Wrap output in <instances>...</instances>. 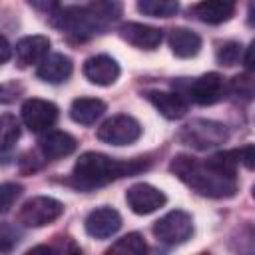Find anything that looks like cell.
<instances>
[{
  "label": "cell",
  "instance_id": "obj_26",
  "mask_svg": "<svg viewBox=\"0 0 255 255\" xmlns=\"http://www.w3.org/2000/svg\"><path fill=\"white\" fill-rule=\"evenodd\" d=\"M20 195H22V185L12 183V181L2 183L0 185V215L8 213L14 207V203L18 201Z\"/></svg>",
  "mask_w": 255,
  "mask_h": 255
},
{
  "label": "cell",
  "instance_id": "obj_6",
  "mask_svg": "<svg viewBox=\"0 0 255 255\" xmlns=\"http://www.w3.org/2000/svg\"><path fill=\"white\" fill-rule=\"evenodd\" d=\"M153 235L165 245L185 243L193 235V219L181 209H173L153 223Z\"/></svg>",
  "mask_w": 255,
  "mask_h": 255
},
{
  "label": "cell",
  "instance_id": "obj_30",
  "mask_svg": "<svg viewBox=\"0 0 255 255\" xmlns=\"http://www.w3.org/2000/svg\"><path fill=\"white\" fill-rule=\"evenodd\" d=\"M26 2L40 12H54L60 4V0H26Z\"/></svg>",
  "mask_w": 255,
  "mask_h": 255
},
{
  "label": "cell",
  "instance_id": "obj_15",
  "mask_svg": "<svg viewBox=\"0 0 255 255\" xmlns=\"http://www.w3.org/2000/svg\"><path fill=\"white\" fill-rule=\"evenodd\" d=\"M78 141L68 133L60 129H48L40 137V151L46 159H60L76 151Z\"/></svg>",
  "mask_w": 255,
  "mask_h": 255
},
{
  "label": "cell",
  "instance_id": "obj_22",
  "mask_svg": "<svg viewBox=\"0 0 255 255\" xmlns=\"http://www.w3.org/2000/svg\"><path fill=\"white\" fill-rule=\"evenodd\" d=\"M145 251H147V245L143 241V235L135 231L124 235L108 249V253H120V255H143Z\"/></svg>",
  "mask_w": 255,
  "mask_h": 255
},
{
  "label": "cell",
  "instance_id": "obj_21",
  "mask_svg": "<svg viewBox=\"0 0 255 255\" xmlns=\"http://www.w3.org/2000/svg\"><path fill=\"white\" fill-rule=\"evenodd\" d=\"M137 10L153 18H169L179 10L177 0H137Z\"/></svg>",
  "mask_w": 255,
  "mask_h": 255
},
{
  "label": "cell",
  "instance_id": "obj_16",
  "mask_svg": "<svg viewBox=\"0 0 255 255\" xmlns=\"http://www.w3.org/2000/svg\"><path fill=\"white\" fill-rule=\"evenodd\" d=\"M72 70H74V64H72V60L68 56H64V54H48L38 64L36 76L42 82H48V84H62L72 76Z\"/></svg>",
  "mask_w": 255,
  "mask_h": 255
},
{
  "label": "cell",
  "instance_id": "obj_23",
  "mask_svg": "<svg viewBox=\"0 0 255 255\" xmlns=\"http://www.w3.org/2000/svg\"><path fill=\"white\" fill-rule=\"evenodd\" d=\"M20 137V122L12 114H0V151L10 149Z\"/></svg>",
  "mask_w": 255,
  "mask_h": 255
},
{
  "label": "cell",
  "instance_id": "obj_31",
  "mask_svg": "<svg viewBox=\"0 0 255 255\" xmlns=\"http://www.w3.org/2000/svg\"><path fill=\"white\" fill-rule=\"evenodd\" d=\"M12 56V48H10V42L6 40V36L0 34V64H6Z\"/></svg>",
  "mask_w": 255,
  "mask_h": 255
},
{
  "label": "cell",
  "instance_id": "obj_5",
  "mask_svg": "<svg viewBox=\"0 0 255 255\" xmlns=\"http://www.w3.org/2000/svg\"><path fill=\"white\" fill-rule=\"evenodd\" d=\"M62 213H64V205L58 199L48 195H36L22 203L18 211V223L26 227H44L60 219Z\"/></svg>",
  "mask_w": 255,
  "mask_h": 255
},
{
  "label": "cell",
  "instance_id": "obj_3",
  "mask_svg": "<svg viewBox=\"0 0 255 255\" xmlns=\"http://www.w3.org/2000/svg\"><path fill=\"white\" fill-rule=\"evenodd\" d=\"M141 169H145V163L139 159L122 161L98 151H86L74 163L72 177L80 187H100L120 177L135 175Z\"/></svg>",
  "mask_w": 255,
  "mask_h": 255
},
{
  "label": "cell",
  "instance_id": "obj_14",
  "mask_svg": "<svg viewBox=\"0 0 255 255\" xmlns=\"http://www.w3.org/2000/svg\"><path fill=\"white\" fill-rule=\"evenodd\" d=\"M50 52V40L42 34H34V36H26L22 40H18L14 54H16V62L20 68L26 66H34L40 64Z\"/></svg>",
  "mask_w": 255,
  "mask_h": 255
},
{
  "label": "cell",
  "instance_id": "obj_1",
  "mask_svg": "<svg viewBox=\"0 0 255 255\" xmlns=\"http://www.w3.org/2000/svg\"><path fill=\"white\" fill-rule=\"evenodd\" d=\"M122 0H92L86 6H68L52 14V26L76 40L106 32L122 16Z\"/></svg>",
  "mask_w": 255,
  "mask_h": 255
},
{
  "label": "cell",
  "instance_id": "obj_29",
  "mask_svg": "<svg viewBox=\"0 0 255 255\" xmlns=\"http://www.w3.org/2000/svg\"><path fill=\"white\" fill-rule=\"evenodd\" d=\"M237 159H239L247 169H253V145L247 143L245 147L237 149Z\"/></svg>",
  "mask_w": 255,
  "mask_h": 255
},
{
  "label": "cell",
  "instance_id": "obj_24",
  "mask_svg": "<svg viewBox=\"0 0 255 255\" xmlns=\"http://www.w3.org/2000/svg\"><path fill=\"white\" fill-rule=\"evenodd\" d=\"M22 229L14 223H0V253H10L22 241Z\"/></svg>",
  "mask_w": 255,
  "mask_h": 255
},
{
  "label": "cell",
  "instance_id": "obj_10",
  "mask_svg": "<svg viewBox=\"0 0 255 255\" xmlns=\"http://www.w3.org/2000/svg\"><path fill=\"white\" fill-rule=\"evenodd\" d=\"M126 201L133 213L147 215V213H153L159 207H163L167 199H165L163 191H159L157 187H153L149 183H133L126 193Z\"/></svg>",
  "mask_w": 255,
  "mask_h": 255
},
{
  "label": "cell",
  "instance_id": "obj_12",
  "mask_svg": "<svg viewBox=\"0 0 255 255\" xmlns=\"http://www.w3.org/2000/svg\"><path fill=\"white\" fill-rule=\"evenodd\" d=\"M84 76L96 86H112L120 78V64L112 56L98 54L84 62Z\"/></svg>",
  "mask_w": 255,
  "mask_h": 255
},
{
  "label": "cell",
  "instance_id": "obj_9",
  "mask_svg": "<svg viewBox=\"0 0 255 255\" xmlns=\"http://www.w3.org/2000/svg\"><path fill=\"white\" fill-rule=\"evenodd\" d=\"M225 92H227L225 80L215 72L195 78L187 88L189 98L199 106H211V104L221 102L225 98Z\"/></svg>",
  "mask_w": 255,
  "mask_h": 255
},
{
  "label": "cell",
  "instance_id": "obj_17",
  "mask_svg": "<svg viewBox=\"0 0 255 255\" xmlns=\"http://www.w3.org/2000/svg\"><path fill=\"white\" fill-rule=\"evenodd\" d=\"M149 104L167 120H179L187 112V102L177 92H161V90H149L145 94Z\"/></svg>",
  "mask_w": 255,
  "mask_h": 255
},
{
  "label": "cell",
  "instance_id": "obj_18",
  "mask_svg": "<svg viewBox=\"0 0 255 255\" xmlns=\"http://www.w3.org/2000/svg\"><path fill=\"white\" fill-rule=\"evenodd\" d=\"M237 8V0H201L193 6V16L205 24L227 22Z\"/></svg>",
  "mask_w": 255,
  "mask_h": 255
},
{
  "label": "cell",
  "instance_id": "obj_19",
  "mask_svg": "<svg viewBox=\"0 0 255 255\" xmlns=\"http://www.w3.org/2000/svg\"><path fill=\"white\" fill-rule=\"evenodd\" d=\"M167 42L177 58H193L201 50V38L187 28H173L167 36Z\"/></svg>",
  "mask_w": 255,
  "mask_h": 255
},
{
  "label": "cell",
  "instance_id": "obj_25",
  "mask_svg": "<svg viewBox=\"0 0 255 255\" xmlns=\"http://www.w3.org/2000/svg\"><path fill=\"white\" fill-rule=\"evenodd\" d=\"M241 54H243V46L239 42H223V44H219L215 58L221 66H235V64H239Z\"/></svg>",
  "mask_w": 255,
  "mask_h": 255
},
{
  "label": "cell",
  "instance_id": "obj_20",
  "mask_svg": "<svg viewBox=\"0 0 255 255\" xmlns=\"http://www.w3.org/2000/svg\"><path fill=\"white\" fill-rule=\"evenodd\" d=\"M106 112V104L98 98H78L70 106V118L76 124L92 126L96 124Z\"/></svg>",
  "mask_w": 255,
  "mask_h": 255
},
{
  "label": "cell",
  "instance_id": "obj_11",
  "mask_svg": "<svg viewBox=\"0 0 255 255\" xmlns=\"http://www.w3.org/2000/svg\"><path fill=\"white\" fill-rule=\"evenodd\" d=\"M84 227H86L90 237L108 239V237H112V235H116L120 231L122 215L112 207H98L86 217Z\"/></svg>",
  "mask_w": 255,
  "mask_h": 255
},
{
  "label": "cell",
  "instance_id": "obj_7",
  "mask_svg": "<svg viewBox=\"0 0 255 255\" xmlns=\"http://www.w3.org/2000/svg\"><path fill=\"white\" fill-rule=\"evenodd\" d=\"M141 135V126L135 118L128 114H118L108 118L98 128V139L110 145H129Z\"/></svg>",
  "mask_w": 255,
  "mask_h": 255
},
{
  "label": "cell",
  "instance_id": "obj_28",
  "mask_svg": "<svg viewBox=\"0 0 255 255\" xmlns=\"http://www.w3.org/2000/svg\"><path fill=\"white\" fill-rule=\"evenodd\" d=\"M22 94V86L16 82H4L0 84V104H10L18 100Z\"/></svg>",
  "mask_w": 255,
  "mask_h": 255
},
{
  "label": "cell",
  "instance_id": "obj_4",
  "mask_svg": "<svg viewBox=\"0 0 255 255\" xmlns=\"http://www.w3.org/2000/svg\"><path fill=\"white\" fill-rule=\"evenodd\" d=\"M229 137L227 128L219 122L213 120H191L189 124H185L179 131V139L195 149H211L217 147L221 143H225Z\"/></svg>",
  "mask_w": 255,
  "mask_h": 255
},
{
  "label": "cell",
  "instance_id": "obj_8",
  "mask_svg": "<svg viewBox=\"0 0 255 255\" xmlns=\"http://www.w3.org/2000/svg\"><path fill=\"white\" fill-rule=\"evenodd\" d=\"M58 120L56 104L40 98H30L22 104V122L34 133H44L54 128Z\"/></svg>",
  "mask_w": 255,
  "mask_h": 255
},
{
  "label": "cell",
  "instance_id": "obj_2",
  "mask_svg": "<svg viewBox=\"0 0 255 255\" xmlns=\"http://www.w3.org/2000/svg\"><path fill=\"white\" fill-rule=\"evenodd\" d=\"M169 169L195 193L213 197V199H225L233 197L237 193V177L235 171H227L213 163L211 159L199 161L197 157L179 153L171 159Z\"/></svg>",
  "mask_w": 255,
  "mask_h": 255
},
{
  "label": "cell",
  "instance_id": "obj_13",
  "mask_svg": "<svg viewBox=\"0 0 255 255\" xmlns=\"http://www.w3.org/2000/svg\"><path fill=\"white\" fill-rule=\"evenodd\" d=\"M120 36L122 40H126L128 44L139 48V50H155L161 44V30L147 26V24H139V22H126L120 26Z\"/></svg>",
  "mask_w": 255,
  "mask_h": 255
},
{
  "label": "cell",
  "instance_id": "obj_27",
  "mask_svg": "<svg viewBox=\"0 0 255 255\" xmlns=\"http://www.w3.org/2000/svg\"><path fill=\"white\" fill-rule=\"evenodd\" d=\"M231 92L249 100V98H251V94H253V80H251V76H249V74L235 76V78L231 80Z\"/></svg>",
  "mask_w": 255,
  "mask_h": 255
}]
</instances>
